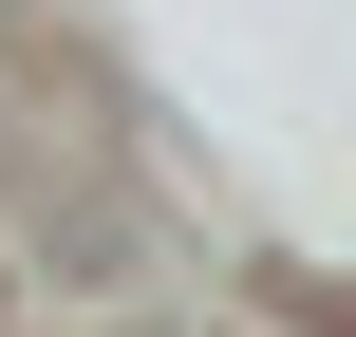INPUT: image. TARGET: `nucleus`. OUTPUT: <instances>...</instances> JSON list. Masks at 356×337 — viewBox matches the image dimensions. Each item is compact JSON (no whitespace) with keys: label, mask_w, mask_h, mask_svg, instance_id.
<instances>
[]
</instances>
